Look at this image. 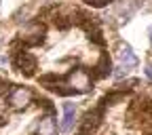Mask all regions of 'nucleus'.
Instances as JSON below:
<instances>
[{"label":"nucleus","instance_id":"obj_6","mask_svg":"<svg viewBox=\"0 0 152 135\" xmlns=\"http://www.w3.org/2000/svg\"><path fill=\"white\" fill-rule=\"evenodd\" d=\"M36 133L38 135H57V123H55V118L51 116V114L45 116V118H40Z\"/></svg>","mask_w":152,"mask_h":135},{"label":"nucleus","instance_id":"obj_7","mask_svg":"<svg viewBox=\"0 0 152 135\" xmlns=\"http://www.w3.org/2000/svg\"><path fill=\"white\" fill-rule=\"evenodd\" d=\"M74 116H76V106H74V104H64L61 131H72V127H74Z\"/></svg>","mask_w":152,"mask_h":135},{"label":"nucleus","instance_id":"obj_10","mask_svg":"<svg viewBox=\"0 0 152 135\" xmlns=\"http://www.w3.org/2000/svg\"><path fill=\"white\" fill-rule=\"evenodd\" d=\"M146 76L152 80V63H148V66H146Z\"/></svg>","mask_w":152,"mask_h":135},{"label":"nucleus","instance_id":"obj_5","mask_svg":"<svg viewBox=\"0 0 152 135\" xmlns=\"http://www.w3.org/2000/svg\"><path fill=\"white\" fill-rule=\"evenodd\" d=\"M118 59H121L123 68H135L137 66V57L127 42H118Z\"/></svg>","mask_w":152,"mask_h":135},{"label":"nucleus","instance_id":"obj_1","mask_svg":"<svg viewBox=\"0 0 152 135\" xmlns=\"http://www.w3.org/2000/svg\"><path fill=\"white\" fill-rule=\"evenodd\" d=\"M66 82L74 93H89L93 89V78L87 70H74L66 76Z\"/></svg>","mask_w":152,"mask_h":135},{"label":"nucleus","instance_id":"obj_12","mask_svg":"<svg viewBox=\"0 0 152 135\" xmlns=\"http://www.w3.org/2000/svg\"><path fill=\"white\" fill-rule=\"evenodd\" d=\"M87 2H91V0H87Z\"/></svg>","mask_w":152,"mask_h":135},{"label":"nucleus","instance_id":"obj_8","mask_svg":"<svg viewBox=\"0 0 152 135\" xmlns=\"http://www.w3.org/2000/svg\"><path fill=\"white\" fill-rule=\"evenodd\" d=\"M135 9H137V4L133 2V0H123V2L116 4V13L123 17V21H127V19L135 13Z\"/></svg>","mask_w":152,"mask_h":135},{"label":"nucleus","instance_id":"obj_3","mask_svg":"<svg viewBox=\"0 0 152 135\" xmlns=\"http://www.w3.org/2000/svg\"><path fill=\"white\" fill-rule=\"evenodd\" d=\"M15 68L21 72L23 76H34L36 74V68H38L36 57L32 53H26V51L15 53Z\"/></svg>","mask_w":152,"mask_h":135},{"label":"nucleus","instance_id":"obj_9","mask_svg":"<svg viewBox=\"0 0 152 135\" xmlns=\"http://www.w3.org/2000/svg\"><path fill=\"white\" fill-rule=\"evenodd\" d=\"M110 70H112V66H110V57H108V55H102L99 63L95 66V76H97V78H104V76L110 74Z\"/></svg>","mask_w":152,"mask_h":135},{"label":"nucleus","instance_id":"obj_11","mask_svg":"<svg viewBox=\"0 0 152 135\" xmlns=\"http://www.w3.org/2000/svg\"><path fill=\"white\" fill-rule=\"evenodd\" d=\"M150 42H152V30H150Z\"/></svg>","mask_w":152,"mask_h":135},{"label":"nucleus","instance_id":"obj_4","mask_svg":"<svg viewBox=\"0 0 152 135\" xmlns=\"http://www.w3.org/2000/svg\"><path fill=\"white\" fill-rule=\"evenodd\" d=\"M30 101H32V91L26 87H17L9 95V106L13 110H26L30 106Z\"/></svg>","mask_w":152,"mask_h":135},{"label":"nucleus","instance_id":"obj_2","mask_svg":"<svg viewBox=\"0 0 152 135\" xmlns=\"http://www.w3.org/2000/svg\"><path fill=\"white\" fill-rule=\"evenodd\" d=\"M45 36H47V28L40 21H32L21 32V42L28 45V47H36V45H42L45 42Z\"/></svg>","mask_w":152,"mask_h":135}]
</instances>
